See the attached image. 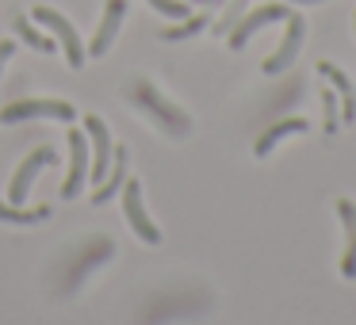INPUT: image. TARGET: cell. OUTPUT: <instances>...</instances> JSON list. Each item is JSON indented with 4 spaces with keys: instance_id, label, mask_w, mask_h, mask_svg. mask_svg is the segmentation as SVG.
I'll return each mask as SVG.
<instances>
[{
    "instance_id": "cell-1",
    "label": "cell",
    "mask_w": 356,
    "mask_h": 325,
    "mask_svg": "<svg viewBox=\"0 0 356 325\" xmlns=\"http://www.w3.org/2000/svg\"><path fill=\"white\" fill-rule=\"evenodd\" d=\"M127 96H131V100L138 103L142 111H146V115H154L157 123L165 126V134H172V138H184V134L192 131V119H188L184 111L177 108V103L165 100V96L157 92L154 85H149V81H134L131 92H127Z\"/></svg>"
},
{
    "instance_id": "cell-2",
    "label": "cell",
    "mask_w": 356,
    "mask_h": 325,
    "mask_svg": "<svg viewBox=\"0 0 356 325\" xmlns=\"http://www.w3.org/2000/svg\"><path fill=\"white\" fill-rule=\"evenodd\" d=\"M31 19H35L39 27H47L50 39H54L58 47H62L65 62H70L73 69H81V65L88 62V50H85V42H81L77 27H73V24H70V19H65L58 8H47V4H39V8L31 12Z\"/></svg>"
},
{
    "instance_id": "cell-3",
    "label": "cell",
    "mask_w": 356,
    "mask_h": 325,
    "mask_svg": "<svg viewBox=\"0 0 356 325\" xmlns=\"http://www.w3.org/2000/svg\"><path fill=\"white\" fill-rule=\"evenodd\" d=\"M27 119H54V123H73L77 108L65 100H16L0 108V123H27Z\"/></svg>"
},
{
    "instance_id": "cell-4",
    "label": "cell",
    "mask_w": 356,
    "mask_h": 325,
    "mask_svg": "<svg viewBox=\"0 0 356 325\" xmlns=\"http://www.w3.org/2000/svg\"><path fill=\"white\" fill-rule=\"evenodd\" d=\"M65 142H70V172H65V180H62V199H77L81 188L88 184L92 153H88V134L85 131H70Z\"/></svg>"
},
{
    "instance_id": "cell-5",
    "label": "cell",
    "mask_w": 356,
    "mask_h": 325,
    "mask_svg": "<svg viewBox=\"0 0 356 325\" xmlns=\"http://www.w3.org/2000/svg\"><path fill=\"white\" fill-rule=\"evenodd\" d=\"M81 131L88 134V153H92V165H88V180L100 184L111 169V157H115V146H111V134H108V123L96 115H85V126Z\"/></svg>"
},
{
    "instance_id": "cell-6",
    "label": "cell",
    "mask_w": 356,
    "mask_h": 325,
    "mask_svg": "<svg viewBox=\"0 0 356 325\" xmlns=\"http://www.w3.org/2000/svg\"><path fill=\"white\" fill-rule=\"evenodd\" d=\"M50 165H58V149H54V146H39L35 153H27L24 161H19L12 184H8V203H27L35 176H39L42 169H50Z\"/></svg>"
},
{
    "instance_id": "cell-7",
    "label": "cell",
    "mask_w": 356,
    "mask_h": 325,
    "mask_svg": "<svg viewBox=\"0 0 356 325\" xmlns=\"http://www.w3.org/2000/svg\"><path fill=\"white\" fill-rule=\"evenodd\" d=\"M123 215H127V222H131V230L138 233V241L161 245V230H157V222L149 218L146 203H142V184L138 180H127L123 184Z\"/></svg>"
},
{
    "instance_id": "cell-8",
    "label": "cell",
    "mask_w": 356,
    "mask_h": 325,
    "mask_svg": "<svg viewBox=\"0 0 356 325\" xmlns=\"http://www.w3.org/2000/svg\"><path fill=\"white\" fill-rule=\"evenodd\" d=\"M291 16V8H287V4H261V8H253V12H245V16L238 19V24H234V31L226 35V39H230V47L234 50H241L245 47L249 39H253L257 31H261V27H272V24H284V19Z\"/></svg>"
},
{
    "instance_id": "cell-9",
    "label": "cell",
    "mask_w": 356,
    "mask_h": 325,
    "mask_svg": "<svg viewBox=\"0 0 356 325\" xmlns=\"http://www.w3.org/2000/svg\"><path fill=\"white\" fill-rule=\"evenodd\" d=\"M284 24H287V31H284V39H280L276 54H268V58H264V73H268V77L284 73L287 65H291L295 58H299L302 42H307V19H302L299 12H291V16L284 19Z\"/></svg>"
},
{
    "instance_id": "cell-10",
    "label": "cell",
    "mask_w": 356,
    "mask_h": 325,
    "mask_svg": "<svg viewBox=\"0 0 356 325\" xmlns=\"http://www.w3.org/2000/svg\"><path fill=\"white\" fill-rule=\"evenodd\" d=\"M123 16H127V0H108V4H104L100 27H96L92 47H88V54H92V58H104L111 50V42L119 39V27H123Z\"/></svg>"
},
{
    "instance_id": "cell-11",
    "label": "cell",
    "mask_w": 356,
    "mask_h": 325,
    "mask_svg": "<svg viewBox=\"0 0 356 325\" xmlns=\"http://www.w3.org/2000/svg\"><path fill=\"white\" fill-rule=\"evenodd\" d=\"M111 253H115V245H111L108 238H96L92 245H85V249H81V256L73 260V268H70V276H65V287H62V291H73V287H81V279H85L88 272L100 268V264L108 260Z\"/></svg>"
},
{
    "instance_id": "cell-12",
    "label": "cell",
    "mask_w": 356,
    "mask_h": 325,
    "mask_svg": "<svg viewBox=\"0 0 356 325\" xmlns=\"http://www.w3.org/2000/svg\"><path fill=\"white\" fill-rule=\"evenodd\" d=\"M318 73L333 85V92L341 96V126H353L356 123V88L348 81L345 69H337L333 62H318Z\"/></svg>"
},
{
    "instance_id": "cell-13",
    "label": "cell",
    "mask_w": 356,
    "mask_h": 325,
    "mask_svg": "<svg viewBox=\"0 0 356 325\" xmlns=\"http://www.w3.org/2000/svg\"><path fill=\"white\" fill-rule=\"evenodd\" d=\"M123 184H127V149H115L108 176H104L100 184H92V203L96 207H100V203H111L119 192H123Z\"/></svg>"
},
{
    "instance_id": "cell-14",
    "label": "cell",
    "mask_w": 356,
    "mask_h": 325,
    "mask_svg": "<svg viewBox=\"0 0 356 325\" xmlns=\"http://www.w3.org/2000/svg\"><path fill=\"white\" fill-rule=\"evenodd\" d=\"M337 218L348 233V245H345V256H341V276L345 279H356V203L353 199H337Z\"/></svg>"
},
{
    "instance_id": "cell-15",
    "label": "cell",
    "mask_w": 356,
    "mask_h": 325,
    "mask_svg": "<svg viewBox=\"0 0 356 325\" xmlns=\"http://www.w3.org/2000/svg\"><path fill=\"white\" fill-rule=\"evenodd\" d=\"M310 126H307V119H299V115H291V119H280L276 126H268V131L257 138V146H253V153L257 157H268L272 149H276V142H284L287 134H307Z\"/></svg>"
},
{
    "instance_id": "cell-16",
    "label": "cell",
    "mask_w": 356,
    "mask_h": 325,
    "mask_svg": "<svg viewBox=\"0 0 356 325\" xmlns=\"http://www.w3.org/2000/svg\"><path fill=\"white\" fill-rule=\"evenodd\" d=\"M12 27H16L19 39H24L31 50H39V54H54V50H58V42L50 39V35H42L39 27H35L31 16H16V19H12Z\"/></svg>"
},
{
    "instance_id": "cell-17",
    "label": "cell",
    "mask_w": 356,
    "mask_h": 325,
    "mask_svg": "<svg viewBox=\"0 0 356 325\" xmlns=\"http://www.w3.org/2000/svg\"><path fill=\"white\" fill-rule=\"evenodd\" d=\"M50 218V207H35V210H27V207H19V203H0V222H8V226H35V222H47Z\"/></svg>"
},
{
    "instance_id": "cell-18",
    "label": "cell",
    "mask_w": 356,
    "mask_h": 325,
    "mask_svg": "<svg viewBox=\"0 0 356 325\" xmlns=\"http://www.w3.org/2000/svg\"><path fill=\"white\" fill-rule=\"evenodd\" d=\"M207 27H211V16L200 12V16H188L184 24H177V27H161V39L165 42H180V39H192V35L207 31Z\"/></svg>"
},
{
    "instance_id": "cell-19",
    "label": "cell",
    "mask_w": 356,
    "mask_h": 325,
    "mask_svg": "<svg viewBox=\"0 0 356 325\" xmlns=\"http://www.w3.org/2000/svg\"><path fill=\"white\" fill-rule=\"evenodd\" d=\"M245 4H249V0H226L222 19H215V27H211V31H215V35H230V31H234V24H238V19L245 16Z\"/></svg>"
},
{
    "instance_id": "cell-20",
    "label": "cell",
    "mask_w": 356,
    "mask_h": 325,
    "mask_svg": "<svg viewBox=\"0 0 356 325\" xmlns=\"http://www.w3.org/2000/svg\"><path fill=\"white\" fill-rule=\"evenodd\" d=\"M146 4L165 19H188V0H146Z\"/></svg>"
},
{
    "instance_id": "cell-21",
    "label": "cell",
    "mask_w": 356,
    "mask_h": 325,
    "mask_svg": "<svg viewBox=\"0 0 356 325\" xmlns=\"http://www.w3.org/2000/svg\"><path fill=\"white\" fill-rule=\"evenodd\" d=\"M322 108H325V134H337V96H333V88H325L322 92Z\"/></svg>"
},
{
    "instance_id": "cell-22",
    "label": "cell",
    "mask_w": 356,
    "mask_h": 325,
    "mask_svg": "<svg viewBox=\"0 0 356 325\" xmlns=\"http://www.w3.org/2000/svg\"><path fill=\"white\" fill-rule=\"evenodd\" d=\"M12 54H16V42H12V39H0V77H4V65H8Z\"/></svg>"
},
{
    "instance_id": "cell-23",
    "label": "cell",
    "mask_w": 356,
    "mask_h": 325,
    "mask_svg": "<svg viewBox=\"0 0 356 325\" xmlns=\"http://www.w3.org/2000/svg\"><path fill=\"white\" fill-rule=\"evenodd\" d=\"M287 4H307L310 8V4H325V0H287Z\"/></svg>"
},
{
    "instance_id": "cell-24",
    "label": "cell",
    "mask_w": 356,
    "mask_h": 325,
    "mask_svg": "<svg viewBox=\"0 0 356 325\" xmlns=\"http://www.w3.org/2000/svg\"><path fill=\"white\" fill-rule=\"evenodd\" d=\"M195 4H207V8H211V4H222V0H195Z\"/></svg>"
},
{
    "instance_id": "cell-25",
    "label": "cell",
    "mask_w": 356,
    "mask_h": 325,
    "mask_svg": "<svg viewBox=\"0 0 356 325\" xmlns=\"http://www.w3.org/2000/svg\"><path fill=\"white\" fill-rule=\"evenodd\" d=\"M353 24H356V16H353Z\"/></svg>"
}]
</instances>
